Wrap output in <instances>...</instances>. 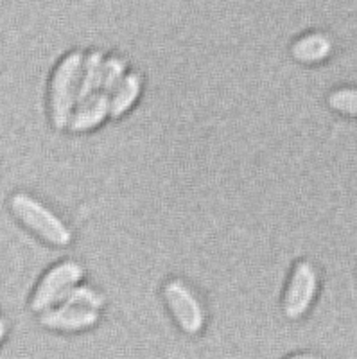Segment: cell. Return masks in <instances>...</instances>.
Returning a JSON list of instances; mask_svg holds the SVG:
<instances>
[{
    "label": "cell",
    "instance_id": "obj_13",
    "mask_svg": "<svg viewBox=\"0 0 357 359\" xmlns=\"http://www.w3.org/2000/svg\"><path fill=\"white\" fill-rule=\"evenodd\" d=\"M356 90L352 88H341V90H334L332 94L329 97V104L330 108H334L339 114L345 115H356Z\"/></svg>",
    "mask_w": 357,
    "mask_h": 359
},
{
    "label": "cell",
    "instance_id": "obj_11",
    "mask_svg": "<svg viewBox=\"0 0 357 359\" xmlns=\"http://www.w3.org/2000/svg\"><path fill=\"white\" fill-rule=\"evenodd\" d=\"M106 298L101 291L94 290V287L88 286H72L63 298H61L60 304H70V306H81L88 307V309L99 311L105 306Z\"/></svg>",
    "mask_w": 357,
    "mask_h": 359
},
{
    "label": "cell",
    "instance_id": "obj_10",
    "mask_svg": "<svg viewBox=\"0 0 357 359\" xmlns=\"http://www.w3.org/2000/svg\"><path fill=\"white\" fill-rule=\"evenodd\" d=\"M102 62H105V57H102V54L97 53V50L90 53L86 57H83L76 104L77 102L85 101L86 97H90V95L95 94V92L99 90V86H101Z\"/></svg>",
    "mask_w": 357,
    "mask_h": 359
},
{
    "label": "cell",
    "instance_id": "obj_14",
    "mask_svg": "<svg viewBox=\"0 0 357 359\" xmlns=\"http://www.w3.org/2000/svg\"><path fill=\"white\" fill-rule=\"evenodd\" d=\"M8 322H6L4 318H0V343L4 341L6 336H8Z\"/></svg>",
    "mask_w": 357,
    "mask_h": 359
},
{
    "label": "cell",
    "instance_id": "obj_3",
    "mask_svg": "<svg viewBox=\"0 0 357 359\" xmlns=\"http://www.w3.org/2000/svg\"><path fill=\"white\" fill-rule=\"evenodd\" d=\"M85 275V269L76 261H63L60 264L49 269L41 282L34 290L31 298V309L34 313H43L45 309H50L56 304L61 302V298L72 286L81 280Z\"/></svg>",
    "mask_w": 357,
    "mask_h": 359
},
{
    "label": "cell",
    "instance_id": "obj_2",
    "mask_svg": "<svg viewBox=\"0 0 357 359\" xmlns=\"http://www.w3.org/2000/svg\"><path fill=\"white\" fill-rule=\"evenodd\" d=\"M83 54L70 53L56 67L50 81V118L54 128L65 130L76 107L79 74H81Z\"/></svg>",
    "mask_w": 357,
    "mask_h": 359
},
{
    "label": "cell",
    "instance_id": "obj_5",
    "mask_svg": "<svg viewBox=\"0 0 357 359\" xmlns=\"http://www.w3.org/2000/svg\"><path fill=\"white\" fill-rule=\"evenodd\" d=\"M318 291V275L309 261L295 264L284 297V313L289 320L302 318L313 304Z\"/></svg>",
    "mask_w": 357,
    "mask_h": 359
},
{
    "label": "cell",
    "instance_id": "obj_8",
    "mask_svg": "<svg viewBox=\"0 0 357 359\" xmlns=\"http://www.w3.org/2000/svg\"><path fill=\"white\" fill-rule=\"evenodd\" d=\"M142 90V76L138 72H128L122 76L119 85L110 95V104H108V115L114 118L122 117L124 114L133 108L138 95Z\"/></svg>",
    "mask_w": 357,
    "mask_h": 359
},
{
    "label": "cell",
    "instance_id": "obj_7",
    "mask_svg": "<svg viewBox=\"0 0 357 359\" xmlns=\"http://www.w3.org/2000/svg\"><path fill=\"white\" fill-rule=\"evenodd\" d=\"M108 104H110V97L101 92H95L85 101L77 102V108H74L67 128L74 133L94 130L108 117Z\"/></svg>",
    "mask_w": 357,
    "mask_h": 359
},
{
    "label": "cell",
    "instance_id": "obj_6",
    "mask_svg": "<svg viewBox=\"0 0 357 359\" xmlns=\"http://www.w3.org/2000/svg\"><path fill=\"white\" fill-rule=\"evenodd\" d=\"M99 322L97 311L81 306L60 304L58 307L45 309L40 316V323L47 329L63 332L86 331Z\"/></svg>",
    "mask_w": 357,
    "mask_h": 359
},
{
    "label": "cell",
    "instance_id": "obj_4",
    "mask_svg": "<svg viewBox=\"0 0 357 359\" xmlns=\"http://www.w3.org/2000/svg\"><path fill=\"white\" fill-rule=\"evenodd\" d=\"M163 297L169 306L170 313L175 316L176 323L183 332L198 334L205 325L203 307L199 304L194 291L180 278H173L163 287Z\"/></svg>",
    "mask_w": 357,
    "mask_h": 359
},
{
    "label": "cell",
    "instance_id": "obj_9",
    "mask_svg": "<svg viewBox=\"0 0 357 359\" xmlns=\"http://www.w3.org/2000/svg\"><path fill=\"white\" fill-rule=\"evenodd\" d=\"M332 53V41L323 33H311L305 34L304 38L292 45V56L295 60L305 65L323 62L325 57H329Z\"/></svg>",
    "mask_w": 357,
    "mask_h": 359
},
{
    "label": "cell",
    "instance_id": "obj_15",
    "mask_svg": "<svg viewBox=\"0 0 357 359\" xmlns=\"http://www.w3.org/2000/svg\"><path fill=\"white\" fill-rule=\"evenodd\" d=\"M288 359H318L314 354H297V355H291Z\"/></svg>",
    "mask_w": 357,
    "mask_h": 359
},
{
    "label": "cell",
    "instance_id": "obj_12",
    "mask_svg": "<svg viewBox=\"0 0 357 359\" xmlns=\"http://www.w3.org/2000/svg\"><path fill=\"white\" fill-rule=\"evenodd\" d=\"M126 72V62L122 57L112 56L108 60L102 62V72H101V86H99L97 92L108 95L110 97L112 92L115 90V86L119 85V81L122 79Z\"/></svg>",
    "mask_w": 357,
    "mask_h": 359
},
{
    "label": "cell",
    "instance_id": "obj_1",
    "mask_svg": "<svg viewBox=\"0 0 357 359\" xmlns=\"http://www.w3.org/2000/svg\"><path fill=\"white\" fill-rule=\"evenodd\" d=\"M9 207L13 216L45 243L53 246H69L72 243V232L69 226L33 196L17 192L9 200Z\"/></svg>",
    "mask_w": 357,
    "mask_h": 359
}]
</instances>
